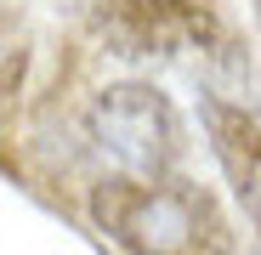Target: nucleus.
<instances>
[{
    "label": "nucleus",
    "instance_id": "2",
    "mask_svg": "<svg viewBox=\"0 0 261 255\" xmlns=\"http://www.w3.org/2000/svg\"><path fill=\"white\" fill-rule=\"evenodd\" d=\"M91 131L125 170H159L176 153V119H170V102L153 85H114V91H102L91 108Z\"/></svg>",
    "mask_w": 261,
    "mask_h": 255
},
{
    "label": "nucleus",
    "instance_id": "3",
    "mask_svg": "<svg viewBox=\"0 0 261 255\" xmlns=\"http://www.w3.org/2000/svg\"><path fill=\"white\" fill-rule=\"evenodd\" d=\"M102 23L137 51H170L204 34L210 0H102Z\"/></svg>",
    "mask_w": 261,
    "mask_h": 255
},
{
    "label": "nucleus",
    "instance_id": "4",
    "mask_svg": "<svg viewBox=\"0 0 261 255\" xmlns=\"http://www.w3.org/2000/svg\"><path fill=\"white\" fill-rule=\"evenodd\" d=\"M204 131L216 142V159H222V170L233 176L244 210H250V221L261 227V125L222 108V102H204Z\"/></svg>",
    "mask_w": 261,
    "mask_h": 255
},
{
    "label": "nucleus",
    "instance_id": "1",
    "mask_svg": "<svg viewBox=\"0 0 261 255\" xmlns=\"http://www.w3.org/2000/svg\"><path fill=\"white\" fill-rule=\"evenodd\" d=\"M91 216L130 255H233L222 210L193 182H102Z\"/></svg>",
    "mask_w": 261,
    "mask_h": 255
}]
</instances>
